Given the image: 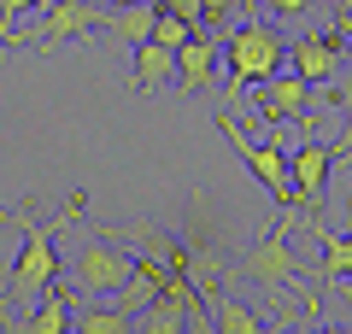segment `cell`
<instances>
[{"instance_id": "cell-1", "label": "cell", "mask_w": 352, "mask_h": 334, "mask_svg": "<svg viewBox=\"0 0 352 334\" xmlns=\"http://www.w3.org/2000/svg\"><path fill=\"white\" fill-rule=\"evenodd\" d=\"M294 217H305V211H282L270 229L258 235V247L241 258V276H247L252 287H264V293L276 299V311H282V299H294V305H305V311H317V299L300 287V252H294V241H288V229H294Z\"/></svg>"}, {"instance_id": "cell-2", "label": "cell", "mask_w": 352, "mask_h": 334, "mask_svg": "<svg viewBox=\"0 0 352 334\" xmlns=\"http://www.w3.org/2000/svg\"><path fill=\"white\" fill-rule=\"evenodd\" d=\"M223 71H229V106H235V94L258 88L264 76L288 71V41H282V30L270 24V18H247V24H235L229 41H223Z\"/></svg>"}, {"instance_id": "cell-3", "label": "cell", "mask_w": 352, "mask_h": 334, "mask_svg": "<svg viewBox=\"0 0 352 334\" xmlns=\"http://www.w3.org/2000/svg\"><path fill=\"white\" fill-rule=\"evenodd\" d=\"M76 211H82V199H71L53 223L24 217V252H18L12 282H6V305H36V299L59 282V241H53V235H59V223H71Z\"/></svg>"}, {"instance_id": "cell-4", "label": "cell", "mask_w": 352, "mask_h": 334, "mask_svg": "<svg viewBox=\"0 0 352 334\" xmlns=\"http://www.w3.org/2000/svg\"><path fill=\"white\" fill-rule=\"evenodd\" d=\"M135 276V247L124 235H106V229H88L71 247V287L88 299H112L124 293V282Z\"/></svg>"}, {"instance_id": "cell-5", "label": "cell", "mask_w": 352, "mask_h": 334, "mask_svg": "<svg viewBox=\"0 0 352 334\" xmlns=\"http://www.w3.org/2000/svg\"><path fill=\"white\" fill-rule=\"evenodd\" d=\"M94 24H106L100 0H47L36 30H12V47L47 53V47H65V41H76V36H94Z\"/></svg>"}, {"instance_id": "cell-6", "label": "cell", "mask_w": 352, "mask_h": 334, "mask_svg": "<svg viewBox=\"0 0 352 334\" xmlns=\"http://www.w3.org/2000/svg\"><path fill=\"white\" fill-rule=\"evenodd\" d=\"M217 129H223L229 141H235V153L247 159V170L264 182V194L276 199V205H294V176H288V153L276 147V141H258V135H247V129L235 124V111H217ZM300 211V205H294Z\"/></svg>"}, {"instance_id": "cell-7", "label": "cell", "mask_w": 352, "mask_h": 334, "mask_svg": "<svg viewBox=\"0 0 352 334\" xmlns=\"http://www.w3.org/2000/svg\"><path fill=\"white\" fill-rule=\"evenodd\" d=\"M346 65V47H340V30H305V36L288 41V71H300L311 88H329Z\"/></svg>"}, {"instance_id": "cell-8", "label": "cell", "mask_w": 352, "mask_h": 334, "mask_svg": "<svg viewBox=\"0 0 352 334\" xmlns=\"http://www.w3.org/2000/svg\"><path fill=\"white\" fill-rule=\"evenodd\" d=\"M335 159L340 153L335 147H323V141H300V147L288 153V176H294V205L311 217L317 211V199H323V188H329V170H335Z\"/></svg>"}, {"instance_id": "cell-9", "label": "cell", "mask_w": 352, "mask_h": 334, "mask_svg": "<svg viewBox=\"0 0 352 334\" xmlns=\"http://www.w3.org/2000/svg\"><path fill=\"white\" fill-rule=\"evenodd\" d=\"M252 100H258V118L264 124H300V118H311V82H305L300 71H276L264 76L258 88H252Z\"/></svg>"}, {"instance_id": "cell-10", "label": "cell", "mask_w": 352, "mask_h": 334, "mask_svg": "<svg viewBox=\"0 0 352 334\" xmlns=\"http://www.w3.org/2000/svg\"><path fill=\"white\" fill-rule=\"evenodd\" d=\"M176 82L188 88V94H206L217 82V41L206 30H194L188 47H176Z\"/></svg>"}, {"instance_id": "cell-11", "label": "cell", "mask_w": 352, "mask_h": 334, "mask_svg": "<svg viewBox=\"0 0 352 334\" xmlns=\"http://www.w3.org/2000/svg\"><path fill=\"white\" fill-rule=\"evenodd\" d=\"M71 334H135V311L124 305V299H88V305H76V329Z\"/></svg>"}, {"instance_id": "cell-12", "label": "cell", "mask_w": 352, "mask_h": 334, "mask_svg": "<svg viewBox=\"0 0 352 334\" xmlns=\"http://www.w3.org/2000/svg\"><path fill=\"white\" fill-rule=\"evenodd\" d=\"M71 329H76V287L53 282L30 311V334H71Z\"/></svg>"}, {"instance_id": "cell-13", "label": "cell", "mask_w": 352, "mask_h": 334, "mask_svg": "<svg viewBox=\"0 0 352 334\" xmlns=\"http://www.w3.org/2000/svg\"><path fill=\"white\" fill-rule=\"evenodd\" d=\"M206 311H212V329L217 334H276V329H264L258 311H252L247 299H235L229 287H217V293L206 299Z\"/></svg>"}, {"instance_id": "cell-14", "label": "cell", "mask_w": 352, "mask_h": 334, "mask_svg": "<svg viewBox=\"0 0 352 334\" xmlns=\"http://www.w3.org/2000/svg\"><path fill=\"white\" fill-rule=\"evenodd\" d=\"M135 334H194V305H182V299H153L147 311H135Z\"/></svg>"}, {"instance_id": "cell-15", "label": "cell", "mask_w": 352, "mask_h": 334, "mask_svg": "<svg viewBox=\"0 0 352 334\" xmlns=\"http://www.w3.org/2000/svg\"><path fill=\"white\" fill-rule=\"evenodd\" d=\"M176 76V53L159 47V41H141L135 47V71H129V82L141 88V94H153V88H164Z\"/></svg>"}, {"instance_id": "cell-16", "label": "cell", "mask_w": 352, "mask_h": 334, "mask_svg": "<svg viewBox=\"0 0 352 334\" xmlns=\"http://www.w3.org/2000/svg\"><path fill=\"white\" fill-rule=\"evenodd\" d=\"M317 276H329V282H352V235H335V229H323L317 223Z\"/></svg>"}, {"instance_id": "cell-17", "label": "cell", "mask_w": 352, "mask_h": 334, "mask_svg": "<svg viewBox=\"0 0 352 334\" xmlns=\"http://www.w3.org/2000/svg\"><path fill=\"white\" fill-rule=\"evenodd\" d=\"M153 24H159V6H112V12H106V30H112L118 41H129V47L153 41Z\"/></svg>"}, {"instance_id": "cell-18", "label": "cell", "mask_w": 352, "mask_h": 334, "mask_svg": "<svg viewBox=\"0 0 352 334\" xmlns=\"http://www.w3.org/2000/svg\"><path fill=\"white\" fill-rule=\"evenodd\" d=\"M194 30H200V24H188V18H176V12H164V6H159V24H153V41H159V47H188V36H194Z\"/></svg>"}, {"instance_id": "cell-19", "label": "cell", "mask_w": 352, "mask_h": 334, "mask_svg": "<svg viewBox=\"0 0 352 334\" xmlns=\"http://www.w3.org/2000/svg\"><path fill=\"white\" fill-rule=\"evenodd\" d=\"M329 94H335V111H340V129L352 135V59L340 65V76L329 82Z\"/></svg>"}, {"instance_id": "cell-20", "label": "cell", "mask_w": 352, "mask_h": 334, "mask_svg": "<svg viewBox=\"0 0 352 334\" xmlns=\"http://www.w3.org/2000/svg\"><path fill=\"white\" fill-rule=\"evenodd\" d=\"M264 12L270 18H317L323 0H264Z\"/></svg>"}, {"instance_id": "cell-21", "label": "cell", "mask_w": 352, "mask_h": 334, "mask_svg": "<svg viewBox=\"0 0 352 334\" xmlns=\"http://www.w3.org/2000/svg\"><path fill=\"white\" fill-rule=\"evenodd\" d=\"M30 6H47V0H0V41L12 47V18H24Z\"/></svg>"}, {"instance_id": "cell-22", "label": "cell", "mask_w": 352, "mask_h": 334, "mask_svg": "<svg viewBox=\"0 0 352 334\" xmlns=\"http://www.w3.org/2000/svg\"><path fill=\"white\" fill-rule=\"evenodd\" d=\"M164 12H176V18H188V24H200L206 30V0H159Z\"/></svg>"}, {"instance_id": "cell-23", "label": "cell", "mask_w": 352, "mask_h": 334, "mask_svg": "<svg viewBox=\"0 0 352 334\" xmlns=\"http://www.w3.org/2000/svg\"><path fill=\"white\" fill-rule=\"evenodd\" d=\"M235 18V0H206V24H229Z\"/></svg>"}, {"instance_id": "cell-24", "label": "cell", "mask_w": 352, "mask_h": 334, "mask_svg": "<svg viewBox=\"0 0 352 334\" xmlns=\"http://www.w3.org/2000/svg\"><path fill=\"white\" fill-rule=\"evenodd\" d=\"M335 30H340V41L352 47V6H340V12H335Z\"/></svg>"}, {"instance_id": "cell-25", "label": "cell", "mask_w": 352, "mask_h": 334, "mask_svg": "<svg viewBox=\"0 0 352 334\" xmlns=\"http://www.w3.org/2000/svg\"><path fill=\"white\" fill-rule=\"evenodd\" d=\"M194 334H217V329H212V311H206V305H194Z\"/></svg>"}, {"instance_id": "cell-26", "label": "cell", "mask_w": 352, "mask_h": 334, "mask_svg": "<svg viewBox=\"0 0 352 334\" xmlns=\"http://www.w3.org/2000/svg\"><path fill=\"white\" fill-rule=\"evenodd\" d=\"M317 334H352V329H340V322H317Z\"/></svg>"}, {"instance_id": "cell-27", "label": "cell", "mask_w": 352, "mask_h": 334, "mask_svg": "<svg viewBox=\"0 0 352 334\" xmlns=\"http://www.w3.org/2000/svg\"><path fill=\"white\" fill-rule=\"evenodd\" d=\"M112 6H159V0H112Z\"/></svg>"}, {"instance_id": "cell-28", "label": "cell", "mask_w": 352, "mask_h": 334, "mask_svg": "<svg viewBox=\"0 0 352 334\" xmlns=\"http://www.w3.org/2000/svg\"><path fill=\"white\" fill-rule=\"evenodd\" d=\"M276 334H317V329H276Z\"/></svg>"}, {"instance_id": "cell-29", "label": "cell", "mask_w": 352, "mask_h": 334, "mask_svg": "<svg viewBox=\"0 0 352 334\" xmlns=\"http://www.w3.org/2000/svg\"><path fill=\"white\" fill-rule=\"evenodd\" d=\"M0 47H6V41H0Z\"/></svg>"}, {"instance_id": "cell-30", "label": "cell", "mask_w": 352, "mask_h": 334, "mask_svg": "<svg viewBox=\"0 0 352 334\" xmlns=\"http://www.w3.org/2000/svg\"><path fill=\"white\" fill-rule=\"evenodd\" d=\"M0 299H6V293H0Z\"/></svg>"}]
</instances>
